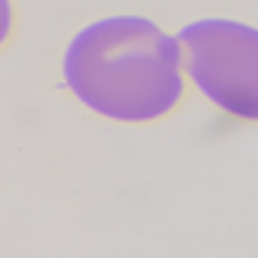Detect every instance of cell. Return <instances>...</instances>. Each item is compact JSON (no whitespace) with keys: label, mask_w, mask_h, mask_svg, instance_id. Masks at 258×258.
Instances as JSON below:
<instances>
[{"label":"cell","mask_w":258,"mask_h":258,"mask_svg":"<svg viewBox=\"0 0 258 258\" xmlns=\"http://www.w3.org/2000/svg\"><path fill=\"white\" fill-rule=\"evenodd\" d=\"M61 80L83 108L118 124L163 121L188 93L178 35L134 13L77 29L61 57Z\"/></svg>","instance_id":"cell-1"},{"label":"cell","mask_w":258,"mask_h":258,"mask_svg":"<svg viewBox=\"0 0 258 258\" xmlns=\"http://www.w3.org/2000/svg\"><path fill=\"white\" fill-rule=\"evenodd\" d=\"M188 86L236 121L258 124V26L207 16L178 29Z\"/></svg>","instance_id":"cell-2"},{"label":"cell","mask_w":258,"mask_h":258,"mask_svg":"<svg viewBox=\"0 0 258 258\" xmlns=\"http://www.w3.org/2000/svg\"><path fill=\"white\" fill-rule=\"evenodd\" d=\"M16 32V4L13 0H0V48L10 45Z\"/></svg>","instance_id":"cell-3"}]
</instances>
